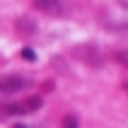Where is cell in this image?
I'll use <instances>...</instances> for the list:
<instances>
[{"mask_svg": "<svg viewBox=\"0 0 128 128\" xmlns=\"http://www.w3.org/2000/svg\"><path fill=\"white\" fill-rule=\"evenodd\" d=\"M44 104L41 97H27V99L22 102H7V104H2V114L5 116H24V114H34V111H39Z\"/></svg>", "mask_w": 128, "mask_h": 128, "instance_id": "6da1fadb", "label": "cell"}, {"mask_svg": "<svg viewBox=\"0 0 128 128\" xmlns=\"http://www.w3.org/2000/svg\"><path fill=\"white\" fill-rule=\"evenodd\" d=\"M17 32L20 34H36V24L32 20H27V17L24 20H17Z\"/></svg>", "mask_w": 128, "mask_h": 128, "instance_id": "5b68a950", "label": "cell"}, {"mask_svg": "<svg viewBox=\"0 0 128 128\" xmlns=\"http://www.w3.org/2000/svg\"><path fill=\"white\" fill-rule=\"evenodd\" d=\"M32 85L27 78L22 75H7V78H0V97H7V94H17L22 90H27Z\"/></svg>", "mask_w": 128, "mask_h": 128, "instance_id": "3957f363", "label": "cell"}, {"mask_svg": "<svg viewBox=\"0 0 128 128\" xmlns=\"http://www.w3.org/2000/svg\"><path fill=\"white\" fill-rule=\"evenodd\" d=\"M63 128H80V118H78V116H72V114H68L63 118Z\"/></svg>", "mask_w": 128, "mask_h": 128, "instance_id": "8992f818", "label": "cell"}, {"mask_svg": "<svg viewBox=\"0 0 128 128\" xmlns=\"http://www.w3.org/2000/svg\"><path fill=\"white\" fill-rule=\"evenodd\" d=\"M20 56L24 58V60H29V63H34V60H36V53L29 48V46H24V48H22V53H20Z\"/></svg>", "mask_w": 128, "mask_h": 128, "instance_id": "52a82bcc", "label": "cell"}, {"mask_svg": "<svg viewBox=\"0 0 128 128\" xmlns=\"http://www.w3.org/2000/svg\"><path fill=\"white\" fill-rule=\"evenodd\" d=\"M72 53H75V58H80L82 63H87L90 68H99L102 63H104V58H102V51L94 46V44H80V46H75L72 48Z\"/></svg>", "mask_w": 128, "mask_h": 128, "instance_id": "7a4b0ae2", "label": "cell"}, {"mask_svg": "<svg viewBox=\"0 0 128 128\" xmlns=\"http://www.w3.org/2000/svg\"><path fill=\"white\" fill-rule=\"evenodd\" d=\"M36 10H41L46 14H60L63 12V2L60 0H34Z\"/></svg>", "mask_w": 128, "mask_h": 128, "instance_id": "277c9868", "label": "cell"}, {"mask_svg": "<svg viewBox=\"0 0 128 128\" xmlns=\"http://www.w3.org/2000/svg\"><path fill=\"white\" fill-rule=\"evenodd\" d=\"M12 128H27V126H22V123H14V126Z\"/></svg>", "mask_w": 128, "mask_h": 128, "instance_id": "ba28073f", "label": "cell"}]
</instances>
